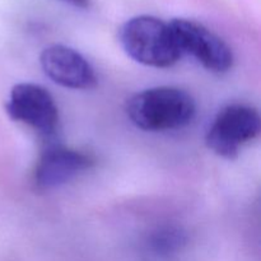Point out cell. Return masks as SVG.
<instances>
[{
	"mask_svg": "<svg viewBox=\"0 0 261 261\" xmlns=\"http://www.w3.org/2000/svg\"><path fill=\"white\" fill-rule=\"evenodd\" d=\"M126 114L138 129L170 132L182 129L193 121L196 105L184 89L161 86L134 94L126 103Z\"/></svg>",
	"mask_w": 261,
	"mask_h": 261,
	"instance_id": "1",
	"label": "cell"
},
{
	"mask_svg": "<svg viewBox=\"0 0 261 261\" xmlns=\"http://www.w3.org/2000/svg\"><path fill=\"white\" fill-rule=\"evenodd\" d=\"M93 155L65 145H50L38 157L33 170L37 190H53L69 182L94 166Z\"/></svg>",
	"mask_w": 261,
	"mask_h": 261,
	"instance_id": "6",
	"label": "cell"
},
{
	"mask_svg": "<svg viewBox=\"0 0 261 261\" xmlns=\"http://www.w3.org/2000/svg\"><path fill=\"white\" fill-rule=\"evenodd\" d=\"M7 114L22 122L40 137L50 138L59 127V109L50 92L35 83H19L12 88Z\"/></svg>",
	"mask_w": 261,
	"mask_h": 261,
	"instance_id": "5",
	"label": "cell"
},
{
	"mask_svg": "<svg viewBox=\"0 0 261 261\" xmlns=\"http://www.w3.org/2000/svg\"><path fill=\"white\" fill-rule=\"evenodd\" d=\"M119 38L133 60L150 68H170L182 56L170 22L152 15L126 20L120 28Z\"/></svg>",
	"mask_w": 261,
	"mask_h": 261,
	"instance_id": "2",
	"label": "cell"
},
{
	"mask_svg": "<svg viewBox=\"0 0 261 261\" xmlns=\"http://www.w3.org/2000/svg\"><path fill=\"white\" fill-rule=\"evenodd\" d=\"M43 73L56 84L70 89H91L96 86L93 66L79 51L65 45H53L41 53Z\"/></svg>",
	"mask_w": 261,
	"mask_h": 261,
	"instance_id": "7",
	"label": "cell"
},
{
	"mask_svg": "<svg viewBox=\"0 0 261 261\" xmlns=\"http://www.w3.org/2000/svg\"><path fill=\"white\" fill-rule=\"evenodd\" d=\"M65 2L70 3L78 8H87L89 5V0H65Z\"/></svg>",
	"mask_w": 261,
	"mask_h": 261,
	"instance_id": "9",
	"label": "cell"
},
{
	"mask_svg": "<svg viewBox=\"0 0 261 261\" xmlns=\"http://www.w3.org/2000/svg\"><path fill=\"white\" fill-rule=\"evenodd\" d=\"M184 245L185 237L178 229L162 228L150 236L148 249L155 260H168L181 251Z\"/></svg>",
	"mask_w": 261,
	"mask_h": 261,
	"instance_id": "8",
	"label": "cell"
},
{
	"mask_svg": "<svg viewBox=\"0 0 261 261\" xmlns=\"http://www.w3.org/2000/svg\"><path fill=\"white\" fill-rule=\"evenodd\" d=\"M261 119L251 105L229 103L218 111L209 125L205 143L219 157H237L241 148L260 134Z\"/></svg>",
	"mask_w": 261,
	"mask_h": 261,
	"instance_id": "3",
	"label": "cell"
},
{
	"mask_svg": "<svg viewBox=\"0 0 261 261\" xmlns=\"http://www.w3.org/2000/svg\"><path fill=\"white\" fill-rule=\"evenodd\" d=\"M173 36L182 55H191L206 70L227 73L233 66V53L218 35L194 20H170Z\"/></svg>",
	"mask_w": 261,
	"mask_h": 261,
	"instance_id": "4",
	"label": "cell"
}]
</instances>
